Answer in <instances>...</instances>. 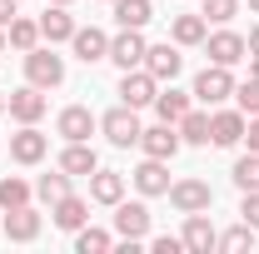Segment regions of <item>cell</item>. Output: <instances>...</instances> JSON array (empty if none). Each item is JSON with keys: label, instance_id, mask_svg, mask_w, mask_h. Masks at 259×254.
Listing matches in <instances>:
<instances>
[{"label": "cell", "instance_id": "cell-1", "mask_svg": "<svg viewBox=\"0 0 259 254\" xmlns=\"http://www.w3.org/2000/svg\"><path fill=\"white\" fill-rule=\"evenodd\" d=\"M100 130H105V140L115 145V150H130V145H140V110H130V105H115V110H105L100 115Z\"/></svg>", "mask_w": 259, "mask_h": 254}, {"label": "cell", "instance_id": "cell-2", "mask_svg": "<svg viewBox=\"0 0 259 254\" xmlns=\"http://www.w3.org/2000/svg\"><path fill=\"white\" fill-rule=\"evenodd\" d=\"M199 105H225L229 95H234V75H229V65H204L199 75H194V90H190Z\"/></svg>", "mask_w": 259, "mask_h": 254}, {"label": "cell", "instance_id": "cell-3", "mask_svg": "<svg viewBox=\"0 0 259 254\" xmlns=\"http://www.w3.org/2000/svg\"><path fill=\"white\" fill-rule=\"evenodd\" d=\"M145 234H150V209H145L140 199H135V204H125V199H120V204H115V239L135 254Z\"/></svg>", "mask_w": 259, "mask_h": 254}, {"label": "cell", "instance_id": "cell-4", "mask_svg": "<svg viewBox=\"0 0 259 254\" xmlns=\"http://www.w3.org/2000/svg\"><path fill=\"white\" fill-rule=\"evenodd\" d=\"M25 80H30L35 90H55L65 80V60L55 50H40L35 45V50H25Z\"/></svg>", "mask_w": 259, "mask_h": 254}, {"label": "cell", "instance_id": "cell-5", "mask_svg": "<svg viewBox=\"0 0 259 254\" xmlns=\"http://www.w3.org/2000/svg\"><path fill=\"white\" fill-rule=\"evenodd\" d=\"M155 95H160V80H155L145 65L120 75V105H130V110H145V105H155Z\"/></svg>", "mask_w": 259, "mask_h": 254}, {"label": "cell", "instance_id": "cell-6", "mask_svg": "<svg viewBox=\"0 0 259 254\" xmlns=\"http://www.w3.org/2000/svg\"><path fill=\"white\" fill-rule=\"evenodd\" d=\"M169 204H175L180 215H199V209L214 204V190H209L204 180H169Z\"/></svg>", "mask_w": 259, "mask_h": 254}, {"label": "cell", "instance_id": "cell-7", "mask_svg": "<svg viewBox=\"0 0 259 254\" xmlns=\"http://www.w3.org/2000/svg\"><path fill=\"white\" fill-rule=\"evenodd\" d=\"M204 55H209V65H239L249 55V40L239 30H214V35H204Z\"/></svg>", "mask_w": 259, "mask_h": 254}, {"label": "cell", "instance_id": "cell-8", "mask_svg": "<svg viewBox=\"0 0 259 254\" xmlns=\"http://www.w3.org/2000/svg\"><path fill=\"white\" fill-rule=\"evenodd\" d=\"M244 125H249V115H244V110H214V115H209V145L234 150V145L244 140Z\"/></svg>", "mask_w": 259, "mask_h": 254}, {"label": "cell", "instance_id": "cell-9", "mask_svg": "<svg viewBox=\"0 0 259 254\" xmlns=\"http://www.w3.org/2000/svg\"><path fill=\"white\" fill-rule=\"evenodd\" d=\"M180 239H185V249H190V254H209V249H220V234H214V224H209V209H199V215H185V229H180Z\"/></svg>", "mask_w": 259, "mask_h": 254}, {"label": "cell", "instance_id": "cell-10", "mask_svg": "<svg viewBox=\"0 0 259 254\" xmlns=\"http://www.w3.org/2000/svg\"><path fill=\"white\" fill-rule=\"evenodd\" d=\"M180 145H185V140H180V130L175 125H155V130H140V150H145V155L150 159H175L180 155Z\"/></svg>", "mask_w": 259, "mask_h": 254}, {"label": "cell", "instance_id": "cell-11", "mask_svg": "<svg viewBox=\"0 0 259 254\" xmlns=\"http://www.w3.org/2000/svg\"><path fill=\"white\" fill-rule=\"evenodd\" d=\"M145 50H150V45H145L140 30H120L110 40V55H105V60H115L120 70H140V65H145Z\"/></svg>", "mask_w": 259, "mask_h": 254}, {"label": "cell", "instance_id": "cell-12", "mask_svg": "<svg viewBox=\"0 0 259 254\" xmlns=\"http://www.w3.org/2000/svg\"><path fill=\"white\" fill-rule=\"evenodd\" d=\"M135 190L145 194V199L169 194V159H150L145 155V164H135Z\"/></svg>", "mask_w": 259, "mask_h": 254}, {"label": "cell", "instance_id": "cell-13", "mask_svg": "<svg viewBox=\"0 0 259 254\" xmlns=\"http://www.w3.org/2000/svg\"><path fill=\"white\" fill-rule=\"evenodd\" d=\"M5 239L10 244H35L40 239V209H30V204L5 209Z\"/></svg>", "mask_w": 259, "mask_h": 254}, {"label": "cell", "instance_id": "cell-14", "mask_svg": "<svg viewBox=\"0 0 259 254\" xmlns=\"http://www.w3.org/2000/svg\"><path fill=\"white\" fill-rule=\"evenodd\" d=\"M145 70H150L160 85H164V80H175V75L185 70V55H180V45H169V40H164V45H150V50H145Z\"/></svg>", "mask_w": 259, "mask_h": 254}, {"label": "cell", "instance_id": "cell-15", "mask_svg": "<svg viewBox=\"0 0 259 254\" xmlns=\"http://www.w3.org/2000/svg\"><path fill=\"white\" fill-rule=\"evenodd\" d=\"M45 155H50V140L35 125H25L20 135H10V159H15V164H40Z\"/></svg>", "mask_w": 259, "mask_h": 254}, {"label": "cell", "instance_id": "cell-16", "mask_svg": "<svg viewBox=\"0 0 259 254\" xmlns=\"http://www.w3.org/2000/svg\"><path fill=\"white\" fill-rule=\"evenodd\" d=\"M60 170L75 180V175H95L100 170V155L90 150V140H65V150H60Z\"/></svg>", "mask_w": 259, "mask_h": 254}, {"label": "cell", "instance_id": "cell-17", "mask_svg": "<svg viewBox=\"0 0 259 254\" xmlns=\"http://www.w3.org/2000/svg\"><path fill=\"white\" fill-rule=\"evenodd\" d=\"M95 125H100V120L85 110V105H65L60 120H55V135H60V140H90Z\"/></svg>", "mask_w": 259, "mask_h": 254}, {"label": "cell", "instance_id": "cell-18", "mask_svg": "<svg viewBox=\"0 0 259 254\" xmlns=\"http://www.w3.org/2000/svg\"><path fill=\"white\" fill-rule=\"evenodd\" d=\"M5 110H10V120L35 125V120L45 115V95H40L35 85H25V90H10V95H5Z\"/></svg>", "mask_w": 259, "mask_h": 254}, {"label": "cell", "instance_id": "cell-19", "mask_svg": "<svg viewBox=\"0 0 259 254\" xmlns=\"http://www.w3.org/2000/svg\"><path fill=\"white\" fill-rule=\"evenodd\" d=\"M50 220H55V229H70V234H75L80 224L90 220V204H85L80 194H65V199H55V204H50Z\"/></svg>", "mask_w": 259, "mask_h": 254}, {"label": "cell", "instance_id": "cell-20", "mask_svg": "<svg viewBox=\"0 0 259 254\" xmlns=\"http://www.w3.org/2000/svg\"><path fill=\"white\" fill-rule=\"evenodd\" d=\"M75 30H80V25H75V15H70L65 5H50V10L40 15V40H50V45H60V40H70Z\"/></svg>", "mask_w": 259, "mask_h": 254}, {"label": "cell", "instance_id": "cell-21", "mask_svg": "<svg viewBox=\"0 0 259 254\" xmlns=\"http://www.w3.org/2000/svg\"><path fill=\"white\" fill-rule=\"evenodd\" d=\"M70 45H75V55H80L85 65H95V60H105V55H110V35L95 30V25L75 30V35H70Z\"/></svg>", "mask_w": 259, "mask_h": 254}, {"label": "cell", "instance_id": "cell-22", "mask_svg": "<svg viewBox=\"0 0 259 254\" xmlns=\"http://www.w3.org/2000/svg\"><path fill=\"white\" fill-rule=\"evenodd\" d=\"M90 199H95V204H120V199H125V175L95 170V175H90Z\"/></svg>", "mask_w": 259, "mask_h": 254}, {"label": "cell", "instance_id": "cell-23", "mask_svg": "<svg viewBox=\"0 0 259 254\" xmlns=\"http://www.w3.org/2000/svg\"><path fill=\"white\" fill-rule=\"evenodd\" d=\"M110 5H115L120 30H145V25L155 20V5H150V0H110Z\"/></svg>", "mask_w": 259, "mask_h": 254}, {"label": "cell", "instance_id": "cell-24", "mask_svg": "<svg viewBox=\"0 0 259 254\" xmlns=\"http://www.w3.org/2000/svg\"><path fill=\"white\" fill-rule=\"evenodd\" d=\"M204 35H209V20L204 15H175L169 20V40L175 45H204Z\"/></svg>", "mask_w": 259, "mask_h": 254}, {"label": "cell", "instance_id": "cell-25", "mask_svg": "<svg viewBox=\"0 0 259 254\" xmlns=\"http://www.w3.org/2000/svg\"><path fill=\"white\" fill-rule=\"evenodd\" d=\"M5 45H10V50H20V55L35 50V45H40V20H20V15H15V20L5 25Z\"/></svg>", "mask_w": 259, "mask_h": 254}, {"label": "cell", "instance_id": "cell-26", "mask_svg": "<svg viewBox=\"0 0 259 254\" xmlns=\"http://www.w3.org/2000/svg\"><path fill=\"white\" fill-rule=\"evenodd\" d=\"M185 110H190V95H185V90H175V85L155 95V115H160L164 125H180V115H185Z\"/></svg>", "mask_w": 259, "mask_h": 254}, {"label": "cell", "instance_id": "cell-27", "mask_svg": "<svg viewBox=\"0 0 259 254\" xmlns=\"http://www.w3.org/2000/svg\"><path fill=\"white\" fill-rule=\"evenodd\" d=\"M175 130H180L185 145H209V115H204V110H185Z\"/></svg>", "mask_w": 259, "mask_h": 254}, {"label": "cell", "instance_id": "cell-28", "mask_svg": "<svg viewBox=\"0 0 259 254\" xmlns=\"http://www.w3.org/2000/svg\"><path fill=\"white\" fill-rule=\"evenodd\" d=\"M75 249H80V254H110V249H115V234H110V229L80 224V229H75Z\"/></svg>", "mask_w": 259, "mask_h": 254}, {"label": "cell", "instance_id": "cell-29", "mask_svg": "<svg viewBox=\"0 0 259 254\" xmlns=\"http://www.w3.org/2000/svg\"><path fill=\"white\" fill-rule=\"evenodd\" d=\"M229 180H234V190H239V194H244V190H259V150H249V155L234 159V175H229Z\"/></svg>", "mask_w": 259, "mask_h": 254}, {"label": "cell", "instance_id": "cell-30", "mask_svg": "<svg viewBox=\"0 0 259 254\" xmlns=\"http://www.w3.org/2000/svg\"><path fill=\"white\" fill-rule=\"evenodd\" d=\"M254 234H259V229H249V224L239 220L234 229L220 234V249H225V254H244V249H254Z\"/></svg>", "mask_w": 259, "mask_h": 254}, {"label": "cell", "instance_id": "cell-31", "mask_svg": "<svg viewBox=\"0 0 259 254\" xmlns=\"http://www.w3.org/2000/svg\"><path fill=\"white\" fill-rule=\"evenodd\" d=\"M20 204H30V185L15 180V175H5L0 180V209H20Z\"/></svg>", "mask_w": 259, "mask_h": 254}, {"label": "cell", "instance_id": "cell-32", "mask_svg": "<svg viewBox=\"0 0 259 254\" xmlns=\"http://www.w3.org/2000/svg\"><path fill=\"white\" fill-rule=\"evenodd\" d=\"M35 194H40L45 204H55V199H65V194H70V175H65V170H55V175H40V185H35Z\"/></svg>", "mask_w": 259, "mask_h": 254}, {"label": "cell", "instance_id": "cell-33", "mask_svg": "<svg viewBox=\"0 0 259 254\" xmlns=\"http://www.w3.org/2000/svg\"><path fill=\"white\" fill-rule=\"evenodd\" d=\"M209 25H229L234 15H239V0H204V10H199Z\"/></svg>", "mask_w": 259, "mask_h": 254}, {"label": "cell", "instance_id": "cell-34", "mask_svg": "<svg viewBox=\"0 0 259 254\" xmlns=\"http://www.w3.org/2000/svg\"><path fill=\"white\" fill-rule=\"evenodd\" d=\"M234 105L244 110V115H259V80L249 75L244 85H234Z\"/></svg>", "mask_w": 259, "mask_h": 254}, {"label": "cell", "instance_id": "cell-35", "mask_svg": "<svg viewBox=\"0 0 259 254\" xmlns=\"http://www.w3.org/2000/svg\"><path fill=\"white\" fill-rule=\"evenodd\" d=\"M239 220L249 224V229H259V190H244V204H239Z\"/></svg>", "mask_w": 259, "mask_h": 254}, {"label": "cell", "instance_id": "cell-36", "mask_svg": "<svg viewBox=\"0 0 259 254\" xmlns=\"http://www.w3.org/2000/svg\"><path fill=\"white\" fill-rule=\"evenodd\" d=\"M150 249H155V254H180L185 239H180V234H160V239H150Z\"/></svg>", "mask_w": 259, "mask_h": 254}, {"label": "cell", "instance_id": "cell-37", "mask_svg": "<svg viewBox=\"0 0 259 254\" xmlns=\"http://www.w3.org/2000/svg\"><path fill=\"white\" fill-rule=\"evenodd\" d=\"M244 140H249V150H259V115H249V125H244Z\"/></svg>", "mask_w": 259, "mask_h": 254}, {"label": "cell", "instance_id": "cell-38", "mask_svg": "<svg viewBox=\"0 0 259 254\" xmlns=\"http://www.w3.org/2000/svg\"><path fill=\"white\" fill-rule=\"evenodd\" d=\"M10 20H15V0H0V30H5Z\"/></svg>", "mask_w": 259, "mask_h": 254}, {"label": "cell", "instance_id": "cell-39", "mask_svg": "<svg viewBox=\"0 0 259 254\" xmlns=\"http://www.w3.org/2000/svg\"><path fill=\"white\" fill-rule=\"evenodd\" d=\"M249 55H259V25L249 30Z\"/></svg>", "mask_w": 259, "mask_h": 254}, {"label": "cell", "instance_id": "cell-40", "mask_svg": "<svg viewBox=\"0 0 259 254\" xmlns=\"http://www.w3.org/2000/svg\"><path fill=\"white\" fill-rule=\"evenodd\" d=\"M249 75H254V80H259V55H254V60H249Z\"/></svg>", "mask_w": 259, "mask_h": 254}, {"label": "cell", "instance_id": "cell-41", "mask_svg": "<svg viewBox=\"0 0 259 254\" xmlns=\"http://www.w3.org/2000/svg\"><path fill=\"white\" fill-rule=\"evenodd\" d=\"M0 55H5V30H0Z\"/></svg>", "mask_w": 259, "mask_h": 254}, {"label": "cell", "instance_id": "cell-42", "mask_svg": "<svg viewBox=\"0 0 259 254\" xmlns=\"http://www.w3.org/2000/svg\"><path fill=\"white\" fill-rule=\"evenodd\" d=\"M249 10H254V15H259V0H249Z\"/></svg>", "mask_w": 259, "mask_h": 254}, {"label": "cell", "instance_id": "cell-43", "mask_svg": "<svg viewBox=\"0 0 259 254\" xmlns=\"http://www.w3.org/2000/svg\"><path fill=\"white\" fill-rule=\"evenodd\" d=\"M50 5H70V0H50Z\"/></svg>", "mask_w": 259, "mask_h": 254}, {"label": "cell", "instance_id": "cell-44", "mask_svg": "<svg viewBox=\"0 0 259 254\" xmlns=\"http://www.w3.org/2000/svg\"><path fill=\"white\" fill-rule=\"evenodd\" d=\"M0 115H5V95H0Z\"/></svg>", "mask_w": 259, "mask_h": 254}]
</instances>
